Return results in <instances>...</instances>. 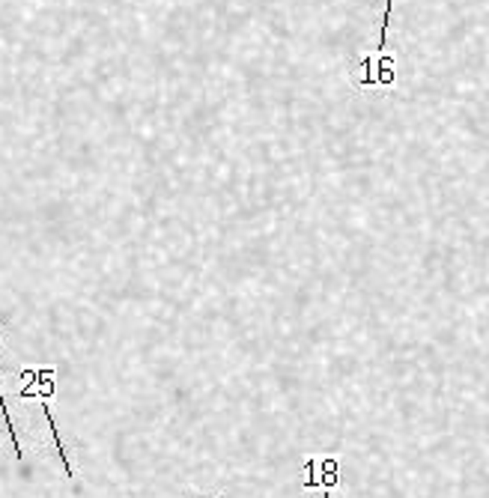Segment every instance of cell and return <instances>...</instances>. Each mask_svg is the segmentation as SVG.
<instances>
[{"instance_id": "6da1fadb", "label": "cell", "mask_w": 489, "mask_h": 498, "mask_svg": "<svg viewBox=\"0 0 489 498\" xmlns=\"http://www.w3.org/2000/svg\"><path fill=\"white\" fill-rule=\"evenodd\" d=\"M388 24H391V0H385V18H382V30H379V54L364 60V72L358 78V87L394 84V60L388 54Z\"/></svg>"}, {"instance_id": "7a4b0ae2", "label": "cell", "mask_w": 489, "mask_h": 498, "mask_svg": "<svg viewBox=\"0 0 489 498\" xmlns=\"http://www.w3.org/2000/svg\"><path fill=\"white\" fill-rule=\"evenodd\" d=\"M42 415L48 418V427H51V433H54V442H57V451H60V460H63L66 465V474L72 477V465H69V456H66V445L60 442V433H57V424H54V418H51V409H48V403H42Z\"/></svg>"}]
</instances>
